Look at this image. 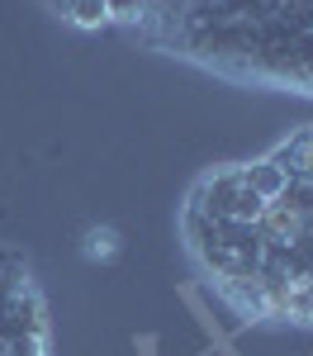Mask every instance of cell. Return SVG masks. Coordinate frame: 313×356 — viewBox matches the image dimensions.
Segmentation results:
<instances>
[{
    "instance_id": "obj_1",
    "label": "cell",
    "mask_w": 313,
    "mask_h": 356,
    "mask_svg": "<svg viewBox=\"0 0 313 356\" xmlns=\"http://www.w3.org/2000/svg\"><path fill=\"white\" fill-rule=\"evenodd\" d=\"M81 252L90 257V261H114L119 257V233L114 228H85V238H81Z\"/></svg>"
}]
</instances>
